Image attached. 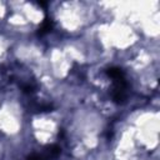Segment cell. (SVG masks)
<instances>
[{
  "label": "cell",
  "mask_w": 160,
  "mask_h": 160,
  "mask_svg": "<svg viewBox=\"0 0 160 160\" xmlns=\"http://www.w3.org/2000/svg\"><path fill=\"white\" fill-rule=\"evenodd\" d=\"M52 26H54L52 20H51V19H49V18L46 16V18H45V20L42 21V24H41L40 29H39V31H38V35L42 36V35H45V34L50 32V31H51V29H52Z\"/></svg>",
  "instance_id": "1"
},
{
  "label": "cell",
  "mask_w": 160,
  "mask_h": 160,
  "mask_svg": "<svg viewBox=\"0 0 160 160\" xmlns=\"http://www.w3.org/2000/svg\"><path fill=\"white\" fill-rule=\"evenodd\" d=\"M21 89H22V91H24L25 94H32V92L35 91L36 86H35V84L28 81V82H25V84L21 85Z\"/></svg>",
  "instance_id": "3"
},
{
  "label": "cell",
  "mask_w": 160,
  "mask_h": 160,
  "mask_svg": "<svg viewBox=\"0 0 160 160\" xmlns=\"http://www.w3.org/2000/svg\"><path fill=\"white\" fill-rule=\"evenodd\" d=\"M106 74L112 79V80H118V79H122L125 78L124 71L120 68H110L106 70Z\"/></svg>",
  "instance_id": "2"
},
{
  "label": "cell",
  "mask_w": 160,
  "mask_h": 160,
  "mask_svg": "<svg viewBox=\"0 0 160 160\" xmlns=\"http://www.w3.org/2000/svg\"><path fill=\"white\" fill-rule=\"evenodd\" d=\"M26 160H49L46 156H45V154L42 152V154H32V155H30Z\"/></svg>",
  "instance_id": "4"
}]
</instances>
